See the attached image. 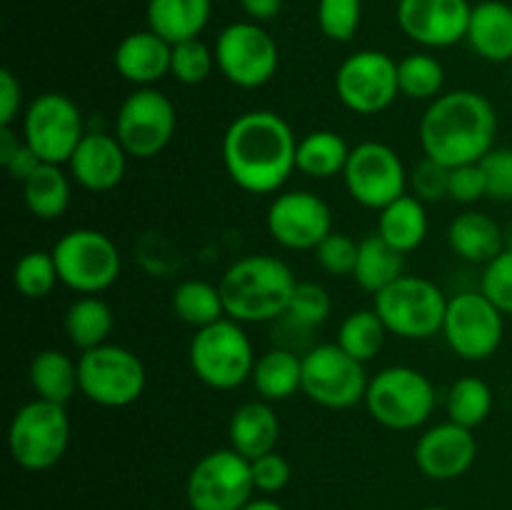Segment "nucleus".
<instances>
[{"label": "nucleus", "mask_w": 512, "mask_h": 510, "mask_svg": "<svg viewBox=\"0 0 512 510\" xmlns=\"http://www.w3.org/2000/svg\"><path fill=\"white\" fill-rule=\"evenodd\" d=\"M225 173L250 195L278 193L295 170L298 138L283 115L273 110H248L228 125L223 135Z\"/></svg>", "instance_id": "1"}, {"label": "nucleus", "mask_w": 512, "mask_h": 510, "mask_svg": "<svg viewBox=\"0 0 512 510\" xmlns=\"http://www.w3.org/2000/svg\"><path fill=\"white\" fill-rule=\"evenodd\" d=\"M498 113L478 90H450L435 98L420 118L423 155L455 168L480 163L495 148Z\"/></svg>", "instance_id": "2"}, {"label": "nucleus", "mask_w": 512, "mask_h": 510, "mask_svg": "<svg viewBox=\"0 0 512 510\" xmlns=\"http://www.w3.org/2000/svg\"><path fill=\"white\" fill-rule=\"evenodd\" d=\"M298 278L275 255H245L220 278L225 315L238 323H270L288 310Z\"/></svg>", "instance_id": "3"}, {"label": "nucleus", "mask_w": 512, "mask_h": 510, "mask_svg": "<svg viewBox=\"0 0 512 510\" xmlns=\"http://www.w3.org/2000/svg\"><path fill=\"white\" fill-rule=\"evenodd\" d=\"M188 360L203 385L213 390H235L248 383L258 358L243 323L225 315L218 323L195 330Z\"/></svg>", "instance_id": "4"}, {"label": "nucleus", "mask_w": 512, "mask_h": 510, "mask_svg": "<svg viewBox=\"0 0 512 510\" xmlns=\"http://www.w3.org/2000/svg\"><path fill=\"white\" fill-rule=\"evenodd\" d=\"M363 403L370 418L383 428L415 430L430 420L438 393L423 370L390 365L370 378Z\"/></svg>", "instance_id": "5"}, {"label": "nucleus", "mask_w": 512, "mask_h": 510, "mask_svg": "<svg viewBox=\"0 0 512 510\" xmlns=\"http://www.w3.org/2000/svg\"><path fill=\"white\" fill-rule=\"evenodd\" d=\"M448 300L443 290L420 275H403L373 295V308L388 333L405 340H428L443 333Z\"/></svg>", "instance_id": "6"}, {"label": "nucleus", "mask_w": 512, "mask_h": 510, "mask_svg": "<svg viewBox=\"0 0 512 510\" xmlns=\"http://www.w3.org/2000/svg\"><path fill=\"white\" fill-rule=\"evenodd\" d=\"M70 445V418L65 405L30 400L13 415L8 428L10 458L25 470H50L63 460Z\"/></svg>", "instance_id": "7"}, {"label": "nucleus", "mask_w": 512, "mask_h": 510, "mask_svg": "<svg viewBox=\"0 0 512 510\" xmlns=\"http://www.w3.org/2000/svg\"><path fill=\"white\" fill-rule=\"evenodd\" d=\"M60 283L80 295H100L120 278L118 245L113 238L93 228H75L60 235L53 245Z\"/></svg>", "instance_id": "8"}, {"label": "nucleus", "mask_w": 512, "mask_h": 510, "mask_svg": "<svg viewBox=\"0 0 512 510\" xmlns=\"http://www.w3.org/2000/svg\"><path fill=\"white\" fill-rule=\"evenodd\" d=\"M80 393L103 408H125L140 400L148 383L145 365L133 350L105 343L78 358Z\"/></svg>", "instance_id": "9"}, {"label": "nucleus", "mask_w": 512, "mask_h": 510, "mask_svg": "<svg viewBox=\"0 0 512 510\" xmlns=\"http://www.w3.org/2000/svg\"><path fill=\"white\" fill-rule=\"evenodd\" d=\"M178 128L173 100L158 88H138L115 113V138L130 158L150 160L163 153Z\"/></svg>", "instance_id": "10"}, {"label": "nucleus", "mask_w": 512, "mask_h": 510, "mask_svg": "<svg viewBox=\"0 0 512 510\" xmlns=\"http://www.w3.org/2000/svg\"><path fill=\"white\" fill-rule=\"evenodd\" d=\"M365 363L345 353L338 343L313 345L303 353V393L315 405L345 410L365 400L368 390Z\"/></svg>", "instance_id": "11"}, {"label": "nucleus", "mask_w": 512, "mask_h": 510, "mask_svg": "<svg viewBox=\"0 0 512 510\" xmlns=\"http://www.w3.org/2000/svg\"><path fill=\"white\" fill-rule=\"evenodd\" d=\"M255 483L250 460L233 448L203 455L185 483L190 510H243L253 500Z\"/></svg>", "instance_id": "12"}, {"label": "nucleus", "mask_w": 512, "mask_h": 510, "mask_svg": "<svg viewBox=\"0 0 512 510\" xmlns=\"http://www.w3.org/2000/svg\"><path fill=\"white\" fill-rule=\"evenodd\" d=\"M213 50L215 65L235 88H263L278 73V43L258 23H230L220 30Z\"/></svg>", "instance_id": "13"}, {"label": "nucleus", "mask_w": 512, "mask_h": 510, "mask_svg": "<svg viewBox=\"0 0 512 510\" xmlns=\"http://www.w3.org/2000/svg\"><path fill=\"white\" fill-rule=\"evenodd\" d=\"M85 133L83 113L68 95L43 93L25 108L23 140L43 163L68 165Z\"/></svg>", "instance_id": "14"}, {"label": "nucleus", "mask_w": 512, "mask_h": 510, "mask_svg": "<svg viewBox=\"0 0 512 510\" xmlns=\"http://www.w3.org/2000/svg\"><path fill=\"white\" fill-rule=\"evenodd\" d=\"M505 335V315L480 290H465L448 300L443 338L458 358L478 363L500 348Z\"/></svg>", "instance_id": "15"}, {"label": "nucleus", "mask_w": 512, "mask_h": 510, "mask_svg": "<svg viewBox=\"0 0 512 510\" xmlns=\"http://www.w3.org/2000/svg\"><path fill=\"white\" fill-rule=\"evenodd\" d=\"M343 180L350 198L370 210H383L408 190V170L403 160L380 140H363L350 148Z\"/></svg>", "instance_id": "16"}, {"label": "nucleus", "mask_w": 512, "mask_h": 510, "mask_svg": "<svg viewBox=\"0 0 512 510\" xmlns=\"http://www.w3.org/2000/svg\"><path fill=\"white\" fill-rule=\"evenodd\" d=\"M335 95L358 115H378L400 95L398 63L383 50H358L340 63Z\"/></svg>", "instance_id": "17"}, {"label": "nucleus", "mask_w": 512, "mask_h": 510, "mask_svg": "<svg viewBox=\"0 0 512 510\" xmlns=\"http://www.w3.org/2000/svg\"><path fill=\"white\" fill-rule=\"evenodd\" d=\"M270 238L288 250H315L333 233V213L320 195L288 190L275 195L265 215Z\"/></svg>", "instance_id": "18"}, {"label": "nucleus", "mask_w": 512, "mask_h": 510, "mask_svg": "<svg viewBox=\"0 0 512 510\" xmlns=\"http://www.w3.org/2000/svg\"><path fill=\"white\" fill-rule=\"evenodd\" d=\"M470 10L468 0H400L398 25L413 43L450 48L465 40Z\"/></svg>", "instance_id": "19"}, {"label": "nucleus", "mask_w": 512, "mask_h": 510, "mask_svg": "<svg viewBox=\"0 0 512 510\" xmlns=\"http://www.w3.org/2000/svg\"><path fill=\"white\" fill-rule=\"evenodd\" d=\"M478 458L473 430L445 420L425 430L415 443V465L430 480H455L468 473Z\"/></svg>", "instance_id": "20"}, {"label": "nucleus", "mask_w": 512, "mask_h": 510, "mask_svg": "<svg viewBox=\"0 0 512 510\" xmlns=\"http://www.w3.org/2000/svg\"><path fill=\"white\" fill-rule=\"evenodd\" d=\"M128 158L130 155L125 153L115 133L88 130L68 160L70 178L90 193H105L118 188L125 178Z\"/></svg>", "instance_id": "21"}, {"label": "nucleus", "mask_w": 512, "mask_h": 510, "mask_svg": "<svg viewBox=\"0 0 512 510\" xmlns=\"http://www.w3.org/2000/svg\"><path fill=\"white\" fill-rule=\"evenodd\" d=\"M170 55L173 45L148 28L125 35L115 48L113 63L128 83L138 88H153V83L170 73Z\"/></svg>", "instance_id": "22"}, {"label": "nucleus", "mask_w": 512, "mask_h": 510, "mask_svg": "<svg viewBox=\"0 0 512 510\" xmlns=\"http://www.w3.org/2000/svg\"><path fill=\"white\" fill-rule=\"evenodd\" d=\"M228 435L230 448L243 458L255 460L265 453H273L280 438V418L273 403L258 398L238 405L230 415Z\"/></svg>", "instance_id": "23"}, {"label": "nucleus", "mask_w": 512, "mask_h": 510, "mask_svg": "<svg viewBox=\"0 0 512 510\" xmlns=\"http://www.w3.org/2000/svg\"><path fill=\"white\" fill-rule=\"evenodd\" d=\"M465 40L488 63H508L512 60V5L503 0L473 5Z\"/></svg>", "instance_id": "24"}, {"label": "nucleus", "mask_w": 512, "mask_h": 510, "mask_svg": "<svg viewBox=\"0 0 512 510\" xmlns=\"http://www.w3.org/2000/svg\"><path fill=\"white\" fill-rule=\"evenodd\" d=\"M448 243L460 260L488 265L505 250V228H500L490 215L465 210L450 223Z\"/></svg>", "instance_id": "25"}, {"label": "nucleus", "mask_w": 512, "mask_h": 510, "mask_svg": "<svg viewBox=\"0 0 512 510\" xmlns=\"http://www.w3.org/2000/svg\"><path fill=\"white\" fill-rule=\"evenodd\" d=\"M210 13V0H148V28L175 45L200 38Z\"/></svg>", "instance_id": "26"}, {"label": "nucleus", "mask_w": 512, "mask_h": 510, "mask_svg": "<svg viewBox=\"0 0 512 510\" xmlns=\"http://www.w3.org/2000/svg\"><path fill=\"white\" fill-rule=\"evenodd\" d=\"M28 380L35 398L68 405L73 395L80 393L78 360H73L58 348H45L30 360Z\"/></svg>", "instance_id": "27"}, {"label": "nucleus", "mask_w": 512, "mask_h": 510, "mask_svg": "<svg viewBox=\"0 0 512 510\" xmlns=\"http://www.w3.org/2000/svg\"><path fill=\"white\" fill-rule=\"evenodd\" d=\"M250 383L268 403L288 400L303 388V355L290 348H270L255 360Z\"/></svg>", "instance_id": "28"}, {"label": "nucleus", "mask_w": 512, "mask_h": 510, "mask_svg": "<svg viewBox=\"0 0 512 510\" xmlns=\"http://www.w3.org/2000/svg\"><path fill=\"white\" fill-rule=\"evenodd\" d=\"M378 213V235L388 240L393 248H398L400 253H413L428 238L430 223L425 203L415 195H400L398 200L385 205Z\"/></svg>", "instance_id": "29"}, {"label": "nucleus", "mask_w": 512, "mask_h": 510, "mask_svg": "<svg viewBox=\"0 0 512 510\" xmlns=\"http://www.w3.org/2000/svg\"><path fill=\"white\" fill-rule=\"evenodd\" d=\"M405 275V253L380 238L378 233L368 235L358 245V263H355L353 280L370 295H378L395 280Z\"/></svg>", "instance_id": "30"}, {"label": "nucleus", "mask_w": 512, "mask_h": 510, "mask_svg": "<svg viewBox=\"0 0 512 510\" xmlns=\"http://www.w3.org/2000/svg\"><path fill=\"white\" fill-rule=\"evenodd\" d=\"M25 208L40 220H55L70 205V178L63 165L40 163L28 178L20 183Z\"/></svg>", "instance_id": "31"}, {"label": "nucleus", "mask_w": 512, "mask_h": 510, "mask_svg": "<svg viewBox=\"0 0 512 510\" xmlns=\"http://www.w3.org/2000/svg\"><path fill=\"white\" fill-rule=\"evenodd\" d=\"M350 158V145L335 130H313L298 140L295 170L315 180H330L343 175Z\"/></svg>", "instance_id": "32"}, {"label": "nucleus", "mask_w": 512, "mask_h": 510, "mask_svg": "<svg viewBox=\"0 0 512 510\" xmlns=\"http://www.w3.org/2000/svg\"><path fill=\"white\" fill-rule=\"evenodd\" d=\"M113 310L100 295H80L65 310V335L70 343L85 353L108 343L113 333Z\"/></svg>", "instance_id": "33"}, {"label": "nucleus", "mask_w": 512, "mask_h": 510, "mask_svg": "<svg viewBox=\"0 0 512 510\" xmlns=\"http://www.w3.org/2000/svg\"><path fill=\"white\" fill-rule=\"evenodd\" d=\"M173 313L178 315V320H183L190 328L200 330L205 325L218 323L220 318H225V305L223 295H220L218 285L208 283V280H183L178 288L173 290Z\"/></svg>", "instance_id": "34"}, {"label": "nucleus", "mask_w": 512, "mask_h": 510, "mask_svg": "<svg viewBox=\"0 0 512 510\" xmlns=\"http://www.w3.org/2000/svg\"><path fill=\"white\" fill-rule=\"evenodd\" d=\"M445 410L448 420L475 430L493 413V388L475 375L458 378L445 395Z\"/></svg>", "instance_id": "35"}, {"label": "nucleus", "mask_w": 512, "mask_h": 510, "mask_svg": "<svg viewBox=\"0 0 512 510\" xmlns=\"http://www.w3.org/2000/svg\"><path fill=\"white\" fill-rule=\"evenodd\" d=\"M385 338H388V328L380 320V315L375 313V308H363L353 310L350 315H345V320L338 328V338L335 343L345 350L348 355H353L360 363H368L375 355L383 350Z\"/></svg>", "instance_id": "36"}, {"label": "nucleus", "mask_w": 512, "mask_h": 510, "mask_svg": "<svg viewBox=\"0 0 512 510\" xmlns=\"http://www.w3.org/2000/svg\"><path fill=\"white\" fill-rule=\"evenodd\" d=\"M398 85L400 95L410 100H430L440 98V90L445 85V68L435 55L430 53H410L398 63Z\"/></svg>", "instance_id": "37"}, {"label": "nucleus", "mask_w": 512, "mask_h": 510, "mask_svg": "<svg viewBox=\"0 0 512 510\" xmlns=\"http://www.w3.org/2000/svg\"><path fill=\"white\" fill-rule=\"evenodd\" d=\"M58 283L60 275L53 250H28L13 268V288L28 300L48 298Z\"/></svg>", "instance_id": "38"}, {"label": "nucleus", "mask_w": 512, "mask_h": 510, "mask_svg": "<svg viewBox=\"0 0 512 510\" xmlns=\"http://www.w3.org/2000/svg\"><path fill=\"white\" fill-rule=\"evenodd\" d=\"M330 310H333V300L323 285L313 283V280H298L283 320L308 333V330L318 328L320 323L328 320Z\"/></svg>", "instance_id": "39"}, {"label": "nucleus", "mask_w": 512, "mask_h": 510, "mask_svg": "<svg viewBox=\"0 0 512 510\" xmlns=\"http://www.w3.org/2000/svg\"><path fill=\"white\" fill-rule=\"evenodd\" d=\"M215 65V50L200 38L183 40V43L173 45V55H170V75L183 85H198L210 78Z\"/></svg>", "instance_id": "40"}, {"label": "nucleus", "mask_w": 512, "mask_h": 510, "mask_svg": "<svg viewBox=\"0 0 512 510\" xmlns=\"http://www.w3.org/2000/svg\"><path fill=\"white\" fill-rule=\"evenodd\" d=\"M363 18V0H318V25L325 38L348 43Z\"/></svg>", "instance_id": "41"}, {"label": "nucleus", "mask_w": 512, "mask_h": 510, "mask_svg": "<svg viewBox=\"0 0 512 510\" xmlns=\"http://www.w3.org/2000/svg\"><path fill=\"white\" fill-rule=\"evenodd\" d=\"M358 240H353L345 233H330L318 248L313 250L315 263L325 270L328 275H350L353 278L355 263H358Z\"/></svg>", "instance_id": "42"}, {"label": "nucleus", "mask_w": 512, "mask_h": 510, "mask_svg": "<svg viewBox=\"0 0 512 510\" xmlns=\"http://www.w3.org/2000/svg\"><path fill=\"white\" fill-rule=\"evenodd\" d=\"M480 293L493 300L503 315H512V248L490 260L480 278Z\"/></svg>", "instance_id": "43"}, {"label": "nucleus", "mask_w": 512, "mask_h": 510, "mask_svg": "<svg viewBox=\"0 0 512 510\" xmlns=\"http://www.w3.org/2000/svg\"><path fill=\"white\" fill-rule=\"evenodd\" d=\"M448 183H450V168L438 163V160L423 155L420 163L413 165L408 173V185L413 190L415 198L423 203H438V200L448 198Z\"/></svg>", "instance_id": "44"}, {"label": "nucleus", "mask_w": 512, "mask_h": 510, "mask_svg": "<svg viewBox=\"0 0 512 510\" xmlns=\"http://www.w3.org/2000/svg\"><path fill=\"white\" fill-rule=\"evenodd\" d=\"M480 168L485 175V190L488 198L510 203L512 200V148H493L483 160Z\"/></svg>", "instance_id": "45"}, {"label": "nucleus", "mask_w": 512, "mask_h": 510, "mask_svg": "<svg viewBox=\"0 0 512 510\" xmlns=\"http://www.w3.org/2000/svg\"><path fill=\"white\" fill-rule=\"evenodd\" d=\"M448 198L453 203L470 205L478 203L480 198H488L485 190V175L480 163H465L450 168V183H448Z\"/></svg>", "instance_id": "46"}, {"label": "nucleus", "mask_w": 512, "mask_h": 510, "mask_svg": "<svg viewBox=\"0 0 512 510\" xmlns=\"http://www.w3.org/2000/svg\"><path fill=\"white\" fill-rule=\"evenodd\" d=\"M250 473H253L255 490H260V493H280L290 483V463L278 450L250 460Z\"/></svg>", "instance_id": "47"}, {"label": "nucleus", "mask_w": 512, "mask_h": 510, "mask_svg": "<svg viewBox=\"0 0 512 510\" xmlns=\"http://www.w3.org/2000/svg\"><path fill=\"white\" fill-rule=\"evenodd\" d=\"M23 108V85L13 70H0V125H13Z\"/></svg>", "instance_id": "48"}, {"label": "nucleus", "mask_w": 512, "mask_h": 510, "mask_svg": "<svg viewBox=\"0 0 512 510\" xmlns=\"http://www.w3.org/2000/svg\"><path fill=\"white\" fill-rule=\"evenodd\" d=\"M40 163H43V160H40L38 155H35V150L23 140V145H20V148L15 150L8 160H5L3 168L8 170V175L15 180V183H23V180L28 178V175L33 173Z\"/></svg>", "instance_id": "49"}, {"label": "nucleus", "mask_w": 512, "mask_h": 510, "mask_svg": "<svg viewBox=\"0 0 512 510\" xmlns=\"http://www.w3.org/2000/svg\"><path fill=\"white\" fill-rule=\"evenodd\" d=\"M240 5L255 23H265V20H273L280 13L283 0H240Z\"/></svg>", "instance_id": "50"}, {"label": "nucleus", "mask_w": 512, "mask_h": 510, "mask_svg": "<svg viewBox=\"0 0 512 510\" xmlns=\"http://www.w3.org/2000/svg\"><path fill=\"white\" fill-rule=\"evenodd\" d=\"M243 510H285V508L280 503H275V500L260 498V500H250Z\"/></svg>", "instance_id": "51"}, {"label": "nucleus", "mask_w": 512, "mask_h": 510, "mask_svg": "<svg viewBox=\"0 0 512 510\" xmlns=\"http://www.w3.org/2000/svg\"><path fill=\"white\" fill-rule=\"evenodd\" d=\"M505 248H512V223L505 228Z\"/></svg>", "instance_id": "52"}, {"label": "nucleus", "mask_w": 512, "mask_h": 510, "mask_svg": "<svg viewBox=\"0 0 512 510\" xmlns=\"http://www.w3.org/2000/svg\"><path fill=\"white\" fill-rule=\"evenodd\" d=\"M420 510H450V508H443V505H428V508H420Z\"/></svg>", "instance_id": "53"}]
</instances>
